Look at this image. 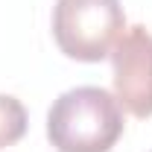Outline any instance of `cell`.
I'll return each instance as SVG.
<instances>
[{"label":"cell","mask_w":152,"mask_h":152,"mask_svg":"<svg viewBox=\"0 0 152 152\" xmlns=\"http://www.w3.org/2000/svg\"><path fill=\"white\" fill-rule=\"evenodd\" d=\"M149 152H152V149H149Z\"/></svg>","instance_id":"5"},{"label":"cell","mask_w":152,"mask_h":152,"mask_svg":"<svg viewBox=\"0 0 152 152\" xmlns=\"http://www.w3.org/2000/svg\"><path fill=\"white\" fill-rule=\"evenodd\" d=\"M123 129L117 96L96 85L64 91L47 111V140L56 152H111Z\"/></svg>","instance_id":"1"},{"label":"cell","mask_w":152,"mask_h":152,"mask_svg":"<svg viewBox=\"0 0 152 152\" xmlns=\"http://www.w3.org/2000/svg\"><path fill=\"white\" fill-rule=\"evenodd\" d=\"M114 96L132 117H152V32L126 26L111 50Z\"/></svg>","instance_id":"3"},{"label":"cell","mask_w":152,"mask_h":152,"mask_svg":"<svg viewBox=\"0 0 152 152\" xmlns=\"http://www.w3.org/2000/svg\"><path fill=\"white\" fill-rule=\"evenodd\" d=\"M126 29L120 0H56L53 38L58 50L76 61H102L111 56Z\"/></svg>","instance_id":"2"},{"label":"cell","mask_w":152,"mask_h":152,"mask_svg":"<svg viewBox=\"0 0 152 152\" xmlns=\"http://www.w3.org/2000/svg\"><path fill=\"white\" fill-rule=\"evenodd\" d=\"M26 108L18 96L12 94H0V149L15 146L20 137L26 134Z\"/></svg>","instance_id":"4"}]
</instances>
